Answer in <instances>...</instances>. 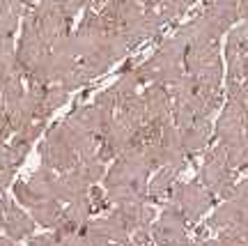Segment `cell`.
Returning a JSON list of instances; mask_svg holds the SVG:
<instances>
[{
	"instance_id": "30bf717a",
	"label": "cell",
	"mask_w": 248,
	"mask_h": 246,
	"mask_svg": "<svg viewBox=\"0 0 248 246\" xmlns=\"http://www.w3.org/2000/svg\"><path fill=\"white\" fill-rule=\"evenodd\" d=\"M30 216L44 228H58L64 219V207L58 198H42L37 205L30 207Z\"/></svg>"
},
{
	"instance_id": "e0dca14e",
	"label": "cell",
	"mask_w": 248,
	"mask_h": 246,
	"mask_svg": "<svg viewBox=\"0 0 248 246\" xmlns=\"http://www.w3.org/2000/svg\"><path fill=\"white\" fill-rule=\"evenodd\" d=\"M14 194H16L18 202H21V205H26L28 210H30L32 205H37V202L42 200V198H39V196H37L35 191L30 189V184H28V182H18V184L14 186Z\"/></svg>"
},
{
	"instance_id": "2e32d148",
	"label": "cell",
	"mask_w": 248,
	"mask_h": 246,
	"mask_svg": "<svg viewBox=\"0 0 248 246\" xmlns=\"http://www.w3.org/2000/svg\"><path fill=\"white\" fill-rule=\"evenodd\" d=\"M30 145H32V143L28 141L26 136H18V133L14 136V141H12V145H9V152H12V159H14L16 166L26 159V154L30 152Z\"/></svg>"
},
{
	"instance_id": "d6986e66",
	"label": "cell",
	"mask_w": 248,
	"mask_h": 246,
	"mask_svg": "<svg viewBox=\"0 0 248 246\" xmlns=\"http://www.w3.org/2000/svg\"><path fill=\"white\" fill-rule=\"evenodd\" d=\"M193 246H225L218 237H204V239H198Z\"/></svg>"
},
{
	"instance_id": "ffe728a7",
	"label": "cell",
	"mask_w": 248,
	"mask_h": 246,
	"mask_svg": "<svg viewBox=\"0 0 248 246\" xmlns=\"http://www.w3.org/2000/svg\"><path fill=\"white\" fill-rule=\"evenodd\" d=\"M0 246H16V239H12V237H0Z\"/></svg>"
},
{
	"instance_id": "5b68a950",
	"label": "cell",
	"mask_w": 248,
	"mask_h": 246,
	"mask_svg": "<svg viewBox=\"0 0 248 246\" xmlns=\"http://www.w3.org/2000/svg\"><path fill=\"white\" fill-rule=\"evenodd\" d=\"M179 138H182V148H184L186 157H191L195 152H202L209 148L214 141V124L207 117H198L193 124H188L184 129H179Z\"/></svg>"
},
{
	"instance_id": "8fae6325",
	"label": "cell",
	"mask_w": 248,
	"mask_h": 246,
	"mask_svg": "<svg viewBox=\"0 0 248 246\" xmlns=\"http://www.w3.org/2000/svg\"><path fill=\"white\" fill-rule=\"evenodd\" d=\"M90 226H94V228L99 230V232H104L113 244H122V242H126V239L131 237V232L126 230V226H124L122 221H120V216H117L115 212H110L108 216H104V219H97V221H88Z\"/></svg>"
},
{
	"instance_id": "4fadbf2b",
	"label": "cell",
	"mask_w": 248,
	"mask_h": 246,
	"mask_svg": "<svg viewBox=\"0 0 248 246\" xmlns=\"http://www.w3.org/2000/svg\"><path fill=\"white\" fill-rule=\"evenodd\" d=\"M90 216H92V207H90L88 196L74 198V200H69L67 202V207H64V219L71 221V223H76L78 228L88 226Z\"/></svg>"
},
{
	"instance_id": "52a82bcc",
	"label": "cell",
	"mask_w": 248,
	"mask_h": 246,
	"mask_svg": "<svg viewBox=\"0 0 248 246\" xmlns=\"http://www.w3.org/2000/svg\"><path fill=\"white\" fill-rule=\"evenodd\" d=\"M248 55V18H241L228 30V39L223 46V60L225 65L244 62Z\"/></svg>"
},
{
	"instance_id": "277c9868",
	"label": "cell",
	"mask_w": 248,
	"mask_h": 246,
	"mask_svg": "<svg viewBox=\"0 0 248 246\" xmlns=\"http://www.w3.org/2000/svg\"><path fill=\"white\" fill-rule=\"evenodd\" d=\"M218 60H223L221 42H200V44H191L186 49V55H184V69L195 76V74H200L202 69L216 65Z\"/></svg>"
},
{
	"instance_id": "7c38bea8",
	"label": "cell",
	"mask_w": 248,
	"mask_h": 246,
	"mask_svg": "<svg viewBox=\"0 0 248 246\" xmlns=\"http://www.w3.org/2000/svg\"><path fill=\"white\" fill-rule=\"evenodd\" d=\"M30 189L35 191L39 198H58V186H60V177L55 175L51 168H42L35 175L28 180Z\"/></svg>"
},
{
	"instance_id": "7a4b0ae2",
	"label": "cell",
	"mask_w": 248,
	"mask_h": 246,
	"mask_svg": "<svg viewBox=\"0 0 248 246\" xmlns=\"http://www.w3.org/2000/svg\"><path fill=\"white\" fill-rule=\"evenodd\" d=\"M193 228L182 214L175 202L170 200L156 223H152V242L159 246H186L191 244V230Z\"/></svg>"
},
{
	"instance_id": "5bb4252c",
	"label": "cell",
	"mask_w": 248,
	"mask_h": 246,
	"mask_svg": "<svg viewBox=\"0 0 248 246\" xmlns=\"http://www.w3.org/2000/svg\"><path fill=\"white\" fill-rule=\"evenodd\" d=\"M69 97V92L62 88L60 83H48L46 85V106H48V111L53 113L55 108H60L64 101Z\"/></svg>"
},
{
	"instance_id": "8992f818",
	"label": "cell",
	"mask_w": 248,
	"mask_h": 246,
	"mask_svg": "<svg viewBox=\"0 0 248 246\" xmlns=\"http://www.w3.org/2000/svg\"><path fill=\"white\" fill-rule=\"evenodd\" d=\"M140 95H142L145 111H147V117H150V120H159V122H168V120H172V115H170L172 99H170L168 85L147 83V88L142 90Z\"/></svg>"
},
{
	"instance_id": "ba28073f",
	"label": "cell",
	"mask_w": 248,
	"mask_h": 246,
	"mask_svg": "<svg viewBox=\"0 0 248 246\" xmlns=\"http://www.w3.org/2000/svg\"><path fill=\"white\" fill-rule=\"evenodd\" d=\"M182 168H184V164H168V166L156 168V173H154V177L150 180V186H147V202H159L163 198H170Z\"/></svg>"
},
{
	"instance_id": "ac0fdd59",
	"label": "cell",
	"mask_w": 248,
	"mask_h": 246,
	"mask_svg": "<svg viewBox=\"0 0 248 246\" xmlns=\"http://www.w3.org/2000/svg\"><path fill=\"white\" fill-rule=\"evenodd\" d=\"M28 246H55V237L53 235H37V237H30Z\"/></svg>"
},
{
	"instance_id": "7402d4cb",
	"label": "cell",
	"mask_w": 248,
	"mask_h": 246,
	"mask_svg": "<svg viewBox=\"0 0 248 246\" xmlns=\"http://www.w3.org/2000/svg\"><path fill=\"white\" fill-rule=\"evenodd\" d=\"M241 173H248V161L244 164V168H241Z\"/></svg>"
},
{
	"instance_id": "6da1fadb",
	"label": "cell",
	"mask_w": 248,
	"mask_h": 246,
	"mask_svg": "<svg viewBox=\"0 0 248 246\" xmlns=\"http://www.w3.org/2000/svg\"><path fill=\"white\" fill-rule=\"evenodd\" d=\"M170 200L182 210V214L191 226H195L200 219H204L209 214V210H214V205L218 202L209 194L207 186L200 184V180H195V182H175Z\"/></svg>"
},
{
	"instance_id": "3957f363",
	"label": "cell",
	"mask_w": 248,
	"mask_h": 246,
	"mask_svg": "<svg viewBox=\"0 0 248 246\" xmlns=\"http://www.w3.org/2000/svg\"><path fill=\"white\" fill-rule=\"evenodd\" d=\"M39 154H42V164L46 168L60 170V173L71 170L78 164V154H76V149L71 148L69 138H67V133L62 129V122L46 133V141L39 148Z\"/></svg>"
},
{
	"instance_id": "44dd1931",
	"label": "cell",
	"mask_w": 248,
	"mask_h": 246,
	"mask_svg": "<svg viewBox=\"0 0 248 246\" xmlns=\"http://www.w3.org/2000/svg\"><path fill=\"white\" fill-rule=\"evenodd\" d=\"M244 141H246V145H248V124H246V129H244Z\"/></svg>"
},
{
	"instance_id": "9a60e30c",
	"label": "cell",
	"mask_w": 248,
	"mask_h": 246,
	"mask_svg": "<svg viewBox=\"0 0 248 246\" xmlns=\"http://www.w3.org/2000/svg\"><path fill=\"white\" fill-rule=\"evenodd\" d=\"M88 200H90V207H92V214H97V212L101 210H106L108 207V194H106V189H99L97 184H92L90 186V191H88Z\"/></svg>"
},
{
	"instance_id": "9c48e42d",
	"label": "cell",
	"mask_w": 248,
	"mask_h": 246,
	"mask_svg": "<svg viewBox=\"0 0 248 246\" xmlns=\"http://www.w3.org/2000/svg\"><path fill=\"white\" fill-rule=\"evenodd\" d=\"M2 228L7 232V237L21 242V239H26V237H32V232H35V219L28 216L14 200H9L7 214H5V221H2Z\"/></svg>"
},
{
	"instance_id": "603a6c76",
	"label": "cell",
	"mask_w": 248,
	"mask_h": 246,
	"mask_svg": "<svg viewBox=\"0 0 248 246\" xmlns=\"http://www.w3.org/2000/svg\"><path fill=\"white\" fill-rule=\"evenodd\" d=\"M186 246H193V244H186Z\"/></svg>"
}]
</instances>
